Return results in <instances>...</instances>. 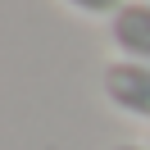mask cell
Returning <instances> with one entry per match:
<instances>
[{"mask_svg": "<svg viewBox=\"0 0 150 150\" xmlns=\"http://www.w3.org/2000/svg\"><path fill=\"white\" fill-rule=\"evenodd\" d=\"M100 86L109 96V105L127 118L150 123V64H137V59H114L105 64Z\"/></svg>", "mask_w": 150, "mask_h": 150, "instance_id": "obj_1", "label": "cell"}, {"mask_svg": "<svg viewBox=\"0 0 150 150\" xmlns=\"http://www.w3.org/2000/svg\"><path fill=\"white\" fill-rule=\"evenodd\" d=\"M109 46L123 59L150 64V0H127L109 18Z\"/></svg>", "mask_w": 150, "mask_h": 150, "instance_id": "obj_2", "label": "cell"}, {"mask_svg": "<svg viewBox=\"0 0 150 150\" xmlns=\"http://www.w3.org/2000/svg\"><path fill=\"white\" fill-rule=\"evenodd\" d=\"M114 150H150V146H141V141H123V146H114Z\"/></svg>", "mask_w": 150, "mask_h": 150, "instance_id": "obj_4", "label": "cell"}, {"mask_svg": "<svg viewBox=\"0 0 150 150\" xmlns=\"http://www.w3.org/2000/svg\"><path fill=\"white\" fill-rule=\"evenodd\" d=\"M64 5L77 9V14H86V18H114L127 0H64Z\"/></svg>", "mask_w": 150, "mask_h": 150, "instance_id": "obj_3", "label": "cell"}, {"mask_svg": "<svg viewBox=\"0 0 150 150\" xmlns=\"http://www.w3.org/2000/svg\"><path fill=\"white\" fill-rule=\"evenodd\" d=\"M146 146H150V141H146Z\"/></svg>", "mask_w": 150, "mask_h": 150, "instance_id": "obj_5", "label": "cell"}]
</instances>
